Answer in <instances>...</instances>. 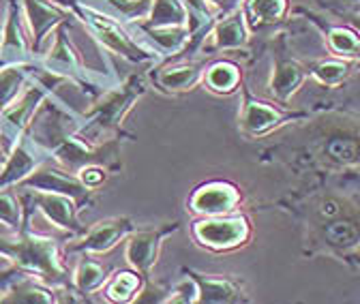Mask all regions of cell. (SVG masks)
Returning <instances> with one entry per match:
<instances>
[{
	"label": "cell",
	"mask_w": 360,
	"mask_h": 304,
	"mask_svg": "<svg viewBox=\"0 0 360 304\" xmlns=\"http://www.w3.org/2000/svg\"><path fill=\"white\" fill-rule=\"evenodd\" d=\"M30 210L26 212V221L18 232L0 234V255L11 259L13 266H18L24 275L34 277L37 281L60 285L69 279V270L65 268L60 253H58V240L50 236L34 234L30 223Z\"/></svg>",
	"instance_id": "obj_1"
},
{
	"label": "cell",
	"mask_w": 360,
	"mask_h": 304,
	"mask_svg": "<svg viewBox=\"0 0 360 304\" xmlns=\"http://www.w3.org/2000/svg\"><path fill=\"white\" fill-rule=\"evenodd\" d=\"M144 95V84L138 75L127 77L120 86L108 88L82 114L79 136L88 142H99L103 136L116 131L133 103Z\"/></svg>",
	"instance_id": "obj_2"
},
{
	"label": "cell",
	"mask_w": 360,
	"mask_h": 304,
	"mask_svg": "<svg viewBox=\"0 0 360 304\" xmlns=\"http://www.w3.org/2000/svg\"><path fill=\"white\" fill-rule=\"evenodd\" d=\"M65 5L73 11V15L77 20L84 22L88 32L93 34L101 43V48H105L108 52H112L120 58H127L131 62H146V60H153L157 56L153 50H148L146 46L135 41L124 30L120 20L110 15L108 11H103L95 5H88V3H84V0H73V3L67 0Z\"/></svg>",
	"instance_id": "obj_3"
},
{
	"label": "cell",
	"mask_w": 360,
	"mask_h": 304,
	"mask_svg": "<svg viewBox=\"0 0 360 304\" xmlns=\"http://www.w3.org/2000/svg\"><path fill=\"white\" fill-rule=\"evenodd\" d=\"M54 93L45 86L43 81H39L37 77H32L26 88L22 91V95L7 107L0 112V136H3L9 142V148L20 140V136L30 126L37 110L41 107V103L52 97Z\"/></svg>",
	"instance_id": "obj_4"
},
{
	"label": "cell",
	"mask_w": 360,
	"mask_h": 304,
	"mask_svg": "<svg viewBox=\"0 0 360 304\" xmlns=\"http://www.w3.org/2000/svg\"><path fill=\"white\" fill-rule=\"evenodd\" d=\"M20 189L28 191H48V193H60L73 197L79 206L93 204V189H88L75 171H69L65 167H56L50 163H41L28 178H24Z\"/></svg>",
	"instance_id": "obj_5"
},
{
	"label": "cell",
	"mask_w": 360,
	"mask_h": 304,
	"mask_svg": "<svg viewBox=\"0 0 360 304\" xmlns=\"http://www.w3.org/2000/svg\"><path fill=\"white\" fill-rule=\"evenodd\" d=\"M39 65L63 79H69L75 86H88L90 84V73L86 71L82 56L77 48L73 46V41L69 39V28L67 24H60L54 30V41L50 50L43 54Z\"/></svg>",
	"instance_id": "obj_6"
},
{
	"label": "cell",
	"mask_w": 360,
	"mask_h": 304,
	"mask_svg": "<svg viewBox=\"0 0 360 304\" xmlns=\"http://www.w3.org/2000/svg\"><path fill=\"white\" fill-rule=\"evenodd\" d=\"M32 58H34V50L24 20L22 0H9L5 24L3 30H0V67L34 62Z\"/></svg>",
	"instance_id": "obj_7"
},
{
	"label": "cell",
	"mask_w": 360,
	"mask_h": 304,
	"mask_svg": "<svg viewBox=\"0 0 360 304\" xmlns=\"http://www.w3.org/2000/svg\"><path fill=\"white\" fill-rule=\"evenodd\" d=\"M22 11L34 54L41 52L43 41L60 24H67V20H75L73 11L65 3H56V0H22Z\"/></svg>",
	"instance_id": "obj_8"
},
{
	"label": "cell",
	"mask_w": 360,
	"mask_h": 304,
	"mask_svg": "<svg viewBox=\"0 0 360 304\" xmlns=\"http://www.w3.org/2000/svg\"><path fill=\"white\" fill-rule=\"evenodd\" d=\"M48 150H45L26 128L20 136V140L9 148L7 161L0 169V189H9L13 185H20L24 178H28L30 173L48 159Z\"/></svg>",
	"instance_id": "obj_9"
},
{
	"label": "cell",
	"mask_w": 360,
	"mask_h": 304,
	"mask_svg": "<svg viewBox=\"0 0 360 304\" xmlns=\"http://www.w3.org/2000/svg\"><path fill=\"white\" fill-rule=\"evenodd\" d=\"M193 234L204 246H210L217 251H228V249H236L245 244L251 236V227L245 216L217 214V216H210V219L195 223Z\"/></svg>",
	"instance_id": "obj_10"
},
{
	"label": "cell",
	"mask_w": 360,
	"mask_h": 304,
	"mask_svg": "<svg viewBox=\"0 0 360 304\" xmlns=\"http://www.w3.org/2000/svg\"><path fill=\"white\" fill-rule=\"evenodd\" d=\"M26 199L58 230H65L73 236L86 234V227L77 219L79 204L73 197L60 195V193H48V191H30Z\"/></svg>",
	"instance_id": "obj_11"
},
{
	"label": "cell",
	"mask_w": 360,
	"mask_h": 304,
	"mask_svg": "<svg viewBox=\"0 0 360 304\" xmlns=\"http://www.w3.org/2000/svg\"><path fill=\"white\" fill-rule=\"evenodd\" d=\"M343 122L345 116L341 118V124L328 128L320 142V159L337 167L360 163V124L349 126Z\"/></svg>",
	"instance_id": "obj_12"
},
{
	"label": "cell",
	"mask_w": 360,
	"mask_h": 304,
	"mask_svg": "<svg viewBox=\"0 0 360 304\" xmlns=\"http://www.w3.org/2000/svg\"><path fill=\"white\" fill-rule=\"evenodd\" d=\"M133 221L129 216H112V219L99 221L86 234H82V240L69 244L71 253H108L112 251L120 240H127V236L133 232Z\"/></svg>",
	"instance_id": "obj_13"
},
{
	"label": "cell",
	"mask_w": 360,
	"mask_h": 304,
	"mask_svg": "<svg viewBox=\"0 0 360 304\" xmlns=\"http://www.w3.org/2000/svg\"><path fill=\"white\" fill-rule=\"evenodd\" d=\"M174 230H176V225H167V227H159V230H138V232L133 230L127 236V246H124V257L133 266V270H138L140 275L148 277L150 268L157 264L161 240Z\"/></svg>",
	"instance_id": "obj_14"
},
{
	"label": "cell",
	"mask_w": 360,
	"mask_h": 304,
	"mask_svg": "<svg viewBox=\"0 0 360 304\" xmlns=\"http://www.w3.org/2000/svg\"><path fill=\"white\" fill-rule=\"evenodd\" d=\"M249 41V26L243 7L225 13V18L212 28L208 41H204V52H221V50H238L245 48Z\"/></svg>",
	"instance_id": "obj_15"
},
{
	"label": "cell",
	"mask_w": 360,
	"mask_h": 304,
	"mask_svg": "<svg viewBox=\"0 0 360 304\" xmlns=\"http://www.w3.org/2000/svg\"><path fill=\"white\" fill-rule=\"evenodd\" d=\"M304 114H292V112H283L275 105H270L266 101H257L251 95H247L245 99V110H243V128L251 136H262L268 133L270 128H275L288 120H296L302 118Z\"/></svg>",
	"instance_id": "obj_16"
},
{
	"label": "cell",
	"mask_w": 360,
	"mask_h": 304,
	"mask_svg": "<svg viewBox=\"0 0 360 304\" xmlns=\"http://www.w3.org/2000/svg\"><path fill=\"white\" fill-rule=\"evenodd\" d=\"M309 77V69L300 65L292 56L277 54L275 67H273V77H270V93L281 103H288L292 95L298 93V88Z\"/></svg>",
	"instance_id": "obj_17"
},
{
	"label": "cell",
	"mask_w": 360,
	"mask_h": 304,
	"mask_svg": "<svg viewBox=\"0 0 360 304\" xmlns=\"http://www.w3.org/2000/svg\"><path fill=\"white\" fill-rule=\"evenodd\" d=\"M240 201V193L236 187L228 183H210L200 187L191 197V208L195 212L217 216V214H228L232 212Z\"/></svg>",
	"instance_id": "obj_18"
},
{
	"label": "cell",
	"mask_w": 360,
	"mask_h": 304,
	"mask_svg": "<svg viewBox=\"0 0 360 304\" xmlns=\"http://www.w3.org/2000/svg\"><path fill=\"white\" fill-rule=\"evenodd\" d=\"M204 65L202 62H183L174 67H163L153 71V79L157 86H161L163 91H189L204 77Z\"/></svg>",
	"instance_id": "obj_19"
},
{
	"label": "cell",
	"mask_w": 360,
	"mask_h": 304,
	"mask_svg": "<svg viewBox=\"0 0 360 304\" xmlns=\"http://www.w3.org/2000/svg\"><path fill=\"white\" fill-rule=\"evenodd\" d=\"M37 62H20V65H5L0 67V112L7 110L26 88V84L32 79Z\"/></svg>",
	"instance_id": "obj_20"
},
{
	"label": "cell",
	"mask_w": 360,
	"mask_h": 304,
	"mask_svg": "<svg viewBox=\"0 0 360 304\" xmlns=\"http://www.w3.org/2000/svg\"><path fill=\"white\" fill-rule=\"evenodd\" d=\"M189 20H191V11L183 0H153L148 15L135 24L161 28V26H187Z\"/></svg>",
	"instance_id": "obj_21"
},
{
	"label": "cell",
	"mask_w": 360,
	"mask_h": 304,
	"mask_svg": "<svg viewBox=\"0 0 360 304\" xmlns=\"http://www.w3.org/2000/svg\"><path fill=\"white\" fill-rule=\"evenodd\" d=\"M0 302H9V304H15V302H28V304H50V302H56V296L50 287H45L43 281L34 283V277L30 275H24L20 277L18 281H13L7 291L0 296Z\"/></svg>",
	"instance_id": "obj_22"
},
{
	"label": "cell",
	"mask_w": 360,
	"mask_h": 304,
	"mask_svg": "<svg viewBox=\"0 0 360 304\" xmlns=\"http://www.w3.org/2000/svg\"><path fill=\"white\" fill-rule=\"evenodd\" d=\"M243 9L251 28L275 26L288 15V0H245Z\"/></svg>",
	"instance_id": "obj_23"
},
{
	"label": "cell",
	"mask_w": 360,
	"mask_h": 304,
	"mask_svg": "<svg viewBox=\"0 0 360 304\" xmlns=\"http://www.w3.org/2000/svg\"><path fill=\"white\" fill-rule=\"evenodd\" d=\"M202 79L208 91L219 93V95H230L240 86L243 73H240L238 65H234L230 60H219V62L210 65L208 69H204Z\"/></svg>",
	"instance_id": "obj_24"
},
{
	"label": "cell",
	"mask_w": 360,
	"mask_h": 304,
	"mask_svg": "<svg viewBox=\"0 0 360 304\" xmlns=\"http://www.w3.org/2000/svg\"><path fill=\"white\" fill-rule=\"evenodd\" d=\"M326 48L333 56L347 58L356 62L360 52V30L354 26H326L324 28Z\"/></svg>",
	"instance_id": "obj_25"
},
{
	"label": "cell",
	"mask_w": 360,
	"mask_h": 304,
	"mask_svg": "<svg viewBox=\"0 0 360 304\" xmlns=\"http://www.w3.org/2000/svg\"><path fill=\"white\" fill-rule=\"evenodd\" d=\"M108 281V270L101 262L93 259L90 255H82V259L77 262L75 270H73V287L77 293H93L97 289H101Z\"/></svg>",
	"instance_id": "obj_26"
},
{
	"label": "cell",
	"mask_w": 360,
	"mask_h": 304,
	"mask_svg": "<svg viewBox=\"0 0 360 304\" xmlns=\"http://www.w3.org/2000/svg\"><path fill=\"white\" fill-rule=\"evenodd\" d=\"M352 73H354V60L339 58V56H328L309 69V75H313L322 86H328V88H337V86L345 84Z\"/></svg>",
	"instance_id": "obj_27"
},
{
	"label": "cell",
	"mask_w": 360,
	"mask_h": 304,
	"mask_svg": "<svg viewBox=\"0 0 360 304\" xmlns=\"http://www.w3.org/2000/svg\"><path fill=\"white\" fill-rule=\"evenodd\" d=\"M142 277L138 270H120L103 285V293L110 302H131L142 291Z\"/></svg>",
	"instance_id": "obj_28"
},
{
	"label": "cell",
	"mask_w": 360,
	"mask_h": 304,
	"mask_svg": "<svg viewBox=\"0 0 360 304\" xmlns=\"http://www.w3.org/2000/svg\"><path fill=\"white\" fill-rule=\"evenodd\" d=\"M144 37H148L155 46L161 52H178L185 46V41L191 37V28L189 26H161V28H153V26H142V24H133Z\"/></svg>",
	"instance_id": "obj_29"
},
{
	"label": "cell",
	"mask_w": 360,
	"mask_h": 304,
	"mask_svg": "<svg viewBox=\"0 0 360 304\" xmlns=\"http://www.w3.org/2000/svg\"><path fill=\"white\" fill-rule=\"evenodd\" d=\"M198 281V300L200 302H236L240 300V289L234 281L223 277H202L195 275Z\"/></svg>",
	"instance_id": "obj_30"
},
{
	"label": "cell",
	"mask_w": 360,
	"mask_h": 304,
	"mask_svg": "<svg viewBox=\"0 0 360 304\" xmlns=\"http://www.w3.org/2000/svg\"><path fill=\"white\" fill-rule=\"evenodd\" d=\"M360 206V199L358 197H343V195H335V193H326V195H320L318 199L313 201L311 206V214L318 225L326 223V221H333L341 214H347L352 212L354 208Z\"/></svg>",
	"instance_id": "obj_31"
},
{
	"label": "cell",
	"mask_w": 360,
	"mask_h": 304,
	"mask_svg": "<svg viewBox=\"0 0 360 304\" xmlns=\"http://www.w3.org/2000/svg\"><path fill=\"white\" fill-rule=\"evenodd\" d=\"M88 5H95L124 22H140L148 15L153 0H90Z\"/></svg>",
	"instance_id": "obj_32"
},
{
	"label": "cell",
	"mask_w": 360,
	"mask_h": 304,
	"mask_svg": "<svg viewBox=\"0 0 360 304\" xmlns=\"http://www.w3.org/2000/svg\"><path fill=\"white\" fill-rule=\"evenodd\" d=\"M26 221L24 206L22 199L9 191V189H0V223H3L9 232H18Z\"/></svg>",
	"instance_id": "obj_33"
},
{
	"label": "cell",
	"mask_w": 360,
	"mask_h": 304,
	"mask_svg": "<svg viewBox=\"0 0 360 304\" xmlns=\"http://www.w3.org/2000/svg\"><path fill=\"white\" fill-rule=\"evenodd\" d=\"M77 176H79V180L88 187V189H99L105 180H108V176H110V169L105 167V165H101V163H88V165H84L79 171H77Z\"/></svg>",
	"instance_id": "obj_34"
},
{
	"label": "cell",
	"mask_w": 360,
	"mask_h": 304,
	"mask_svg": "<svg viewBox=\"0 0 360 304\" xmlns=\"http://www.w3.org/2000/svg\"><path fill=\"white\" fill-rule=\"evenodd\" d=\"M20 277H24V272L18 268V266H11V268H5V270H0V293H5L7 287L18 281Z\"/></svg>",
	"instance_id": "obj_35"
},
{
	"label": "cell",
	"mask_w": 360,
	"mask_h": 304,
	"mask_svg": "<svg viewBox=\"0 0 360 304\" xmlns=\"http://www.w3.org/2000/svg\"><path fill=\"white\" fill-rule=\"evenodd\" d=\"M206 3H208L210 7L219 9V11H225V13H230L232 9H236V7H238V3H240V0H206Z\"/></svg>",
	"instance_id": "obj_36"
},
{
	"label": "cell",
	"mask_w": 360,
	"mask_h": 304,
	"mask_svg": "<svg viewBox=\"0 0 360 304\" xmlns=\"http://www.w3.org/2000/svg\"><path fill=\"white\" fill-rule=\"evenodd\" d=\"M349 259H352V264H354V266L360 268V246H358L354 253H349Z\"/></svg>",
	"instance_id": "obj_37"
},
{
	"label": "cell",
	"mask_w": 360,
	"mask_h": 304,
	"mask_svg": "<svg viewBox=\"0 0 360 304\" xmlns=\"http://www.w3.org/2000/svg\"><path fill=\"white\" fill-rule=\"evenodd\" d=\"M7 154H9V152L5 150V146H3V144H0V167L5 165V161H7Z\"/></svg>",
	"instance_id": "obj_38"
},
{
	"label": "cell",
	"mask_w": 360,
	"mask_h": 304,
	"mask_svg": "<svg viewBox=\"0 0 360 304\" xmlns=\"http://www.w3.org/2000/svg\"><path fill=\"white\" fill-rule=\"evenodd\" d=\"M352 26H354V28H358V30H360V15H356V18H354V20H352Z\"/></svg>",
	"instance_id": "obj_39"
},
{
	"label": "cell",
	"mask_w": 360,
	"mask_h": 304,
	"mask_svg": "<svg viewBox=\"0 0 360 304\" xmlns=\"http://www.w3.org/2000/svg\"><path fill=\"white\" fill-rule=\"evenodd\" d=\"M347 5H360V0H349V3Z\"/></svg>",
	"instance_id": "obj_40"
},
{
	"label": "cell",
	"mask_w": 360,
	"mask_h": 304,
	"mask_svg": "<svg viewBox=\"0 0 360 304\" xmlns=\"http://www.w3.org/2000/svg\"><path fill=\"white\" fill-rule=\"evenodd\" d=\"M354 180H358V183H360V171H358V173H354Z\"/></svg>",
	"instance_id": "obj_41"
},
{
	"label": "cell",
	"mask_w": 360,
	"mask_h": 304,
	"mask_svg": "<svg viewBox=\"0 0 360 304\" xmlns=\"http://www.w3.org/2000/svg\"><path fill=\"white\" fill-rule=\"evenodd\" d=\"M356 62H360V52H358V56H356Z\"/></svg>",
	"instance_id": "obj_42"
}]
</instances>
